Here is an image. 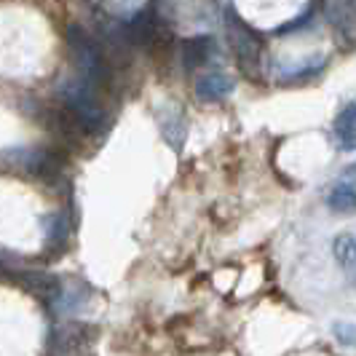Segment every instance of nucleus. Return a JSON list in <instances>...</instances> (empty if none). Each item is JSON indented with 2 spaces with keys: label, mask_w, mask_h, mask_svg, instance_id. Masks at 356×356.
Segmentation results:
<instances>
[{
  "label": "nucleus",
  "mask_w": 356,
  "mask_h": 356,
  "mask_svg": "<svg viewBox=\"0 0 356 356\" xmlns=\"http://www.w3.org/2000/svg\"><path fill=\"white\" fill-rule=\"evenodd\" d=\"M97 91L89 81H83L81 75L75 81H67L59 94H62V102L67 107V113L72 115V121L81 126L83 131H97L105 126V110L99 107L97 99Z\"/></svg>",
  "instance_id": "1"
},
{
  "label": "nucleus",
  "mask_w": 356,
  "mask_h": 356,
  "mask_svg": "<svg viewBox=\"0 0 356 356\" xmlns=\"http://www.w3.org/2000/svg\"><path fill=\"white\" fill-rule=\"evenodd\" d=\"M70 51L75 56V67H78V75L83 81H89L94 89H102L110 78V70H107L105 54L99 49V43L83 30V27H70Z\"/></svg>",
  "instance_id": "2"
},
{
  "label": "nucleus",
  "mask_w": 356,
  "mask_h": 356,
  "mask_svg": "<svg viewBox=\"0 0 356 356\" xmlns=\"http://www.w3.org/2000/svg\"><path fill=\"white\" fill-rule=\"evenodd\" d=\"M225 33H228V40H231V49L236 54V59L241 62V67L247 72H254L257 70V65H260V51H263V46H260V40L257 35L252 33L250 27L241 22V19L236 17V14H228L225 19Z\"/></svg>",
  "instance_id": "3"
},
{
  "label": "nucleus",
  "mask_w": 356,
  "mask_h": 356,
  "mask_svg": "<svg viewBox=\"0 0 356 356\" xmlns=\"http://www.w3.org/2000/svg\"><path fill=\"white\" fill-rule=\"evenodd\" d=\"M321 11L330 22V27L346 43L356 40V6L351 0H321Z\"/></svg>",
  "instance_id": "4"
},
{
  "label": "nucleus",
  "mask_w": 356,
  "mask_h": 356,
  "mask_svg": "<svg viewBox=\"0 0 356 356\" xmlns=\"http://www.w3.org/2000/svg\"><path fill=\"white\" fill-rule=\"evenodd\" d=\"M156 30H159V24H156L153 11L145 8V11H137L118 24V38L131 43V46H150L156 40Z\"/></svg>",
  "instance_id": "5"
},
{
  "label": "nucleus",
  "mask_w": 356,
  "mask_h": 356,
  "mask_svg": "<svg viewBox=\"0 0 356 356\" xmlns=\"http://www.w3.org/2000/svg\"><path fill=\"white\" fill-rule=\"evenodd\" d=\"M214 54V38L212 35H196L182 40V65L185 70H196L207 65Z\"/></svg>",
  "instance_id": "6"
},
{
  "label": "nucleus",
  "mask_w": 356,
  "mask_h": 356,
  "mask_svg": "<svg viewBox=\"0 0 356 356\" xmlns=\"http://www.w3.org/2000/svg\"><path fill=\"white\" fill-rule=\"evenodd\" d=\"M233 91V81L222 72H207L196 83V94L201 102H222Z\"/></svg>",
  "instance_id": "7"
},
{
  "label": "nucleus",
  "mask_w": 356,
  "mask_h": 356,
  "mask_svg": "<svg viewBox=\"0 0 356 356\" xmlns=\"http://www.w3.org/2000/svg\"><path fill=\"white\" fill-rule=\"evenodd\" d=\"M159 124H161V134H163V140L172 145L175 150H182L185 134H188L182 113H177V110H163V113L159 115Z\"/></svg>",
  "instance_id": "8"
},
{
  "label": "nucleus",
  "mask_w": 356,
  "mask_h": 356,
  "mask_svg": "<svg viewBox=\"0 0 356 356\" xmlns=\"http://www.w3.org/2000/svg\"><path fill=\"white\" fill-rule=\"evenodd\" d=\"M335 140L343 150H356V105H346L335 118Z\"/></svg>",
  "instance_id": "9"
},
{
  "label": "nucleus",
  "mask_w": 356,
  "mask_h": 356,
  "mask_svg": "<svg viewBox=\"0 0 356 356\" xmlns=\"http://www.w3.org/2000/svg\"><path fill=\"white\" fill-rule=\"evenodd\" d=\"M70 231H72V222L67 212H54L43 220V233H46L49 247H59L62 241H67Z\"/></svg>",
  "instance_id": "10"
},
{
  "label": "nucleus",
  "mask_w": 356,
  "mask_h": 356,
  "mask_svg": "<svg viewBox=\"0 0 356 356\" xmlns=\"http://www.w3.org/2000/svg\"><path fill=\"white\" fill-rule=\"evenodd\" d=\"M91 298V292L86 289V284H78V286H62V289H56V311L59 314H72V311H78L81 305L86 303Z\"/></svg>",
  "instance_id": "11"
},
{
  "label": "nucleus",
  "mask_w": 356,
  "mask_h": 356,
  "mask_svg": "<svg viewBox=\"0 0 356 356\" xmlns=\"http://www.w3.org/2000/svg\"><path fill=\"white\" fill-rule=\"evenodd\" d=\"M327 204H330V209H335V212H354L356 209V188L351 182H338L332 191H330V196H327Z\"/></svg>",
  "instance_id": "12"
},
{
  "label": "nucleus",
  "mask_w": 356,
  "mask_h": 356,
  "mask_svg": "<svg viewBox=\"0 0 356 356\" xmlns=\"http://www.w3.org/2000/svg\"><path fill=\"white\" fill-rule=\"evenodd\" d=\"M332 252H335V260H338L346 270H356V238L354 236H338Z\"/></svg>",
  "instance_id": "13"
},
{
  "label": "nucleus",
  "mask_w": 356,
  "mask_h": 356,
  "mask_svg": "<svg viewBox=\"0 0 356 356\" xmlns=\"http://www.w3.org/2000/svg\"><path fill=\"white\" fill-rule=\"evenodd\" d=\"M22 279H24V284H30L38 292H56L59 289L56 279L49 276V273H22Z\"/></svg>",
  "instance_id": "14"
},
{
  "label": "nucleus",
  "mask_w": 356,
  "mask_h": 356,
  "mask_svg": "<svg viewBox=\"0 0 356 356\" xmlns=\"http://www.w3.org/2000/svg\"><path fill=\"white\" fill-rule=\"evenodd\" d=\"M335 335H338L343 343L354 346L356 343V327H351V324H338V327H335Z\"/></svg>",
  "instance_id": "15"
},
{
  "label": "nucleus",
  "mask_w": 356,
  "mask_h": 356,
  "mask_svg": "<svg viewBox=\"0 0 356 356\" xmlns=\"http://www.w3.org/2000/svg\"><path fill=\"white\" fill-rule=\"evenodd\" d=\"M348 175H351V177H356V166H351V169H348Z\"/></svg>",
  "instance_id": "16"
},
{
  "label": "nucleus",
  "mask_w": 356,
  "mask_h": 356,
  "mask_svg": "<svg viewBox=\"0 0 356 356\" xmlns=\"http://www.w3.org/2000/svg\"><path fill=\"white\" fill-rule=\"evenodd\" d=\"M351 3H354V6H356V0H351Z\"/></svg>",
  "instance_id": "17"
}]
</instances>
